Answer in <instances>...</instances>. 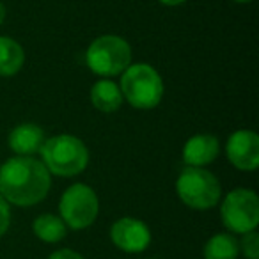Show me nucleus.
<instances>
[{"label": "nucleus", "mask_w": 259, "mask_h": 259, "mask_svg": "<svg viewBox=\"0 0 259 259\" xmlns=\"http://www.w3.org/2000/svg\"><path fill=\"white\" fill-rule=\"evenodd\" d=\"M52 178L45 163L32 156H15L0 167V195L9 204H39L48 195Z\"/></svg>", "instance_id": "nucleus-1"}, {"label": "nucleus", "mask_w": 259, "mask_h": 259, "mask_svg": "<svg viewBox=\"0 0 259 259\" xmlns=\"http://www.w3.org/2000/svg\"><path fill=\"white\" fill-rule=\"evenodd\" d=\"M39 155L48 172L61 178L78 176L89 165V149L75 135H54L45 139Z\"/></svg>", "instance_id": "nucleus-2"}, {"label": "nucleus", "mask_w": 259, "mask_h": 259, "mask_svg": "<svg viewBox=\"0 0 259 259\" xmlns=\"http://www.w3.org/2000/svg\"><path fill=\"white\" fill-rule=\"evenodd\" d=\"M122 100L139 110H149L160 105L163 98V80L149 64H130L121 73Z\"/></svg>", "instance_id": "nucleus-3"}, {"label": "nucleus", "mask_w": 259, "mask_h": 259, "mask_svg": "<svg viewBox=\"0 0 259 259\" xmlns=\"http://www.w3.org/2000/svg\"><path fill=\"white\" fill-rule=\"evenodd\" d=\"M178 197L192 209H209L219 204L222 187L204 167H185L176 181Z\"/></svg>", "instance_id": "nucleus-4"}, {"label": "nucleus", "mask_w": 259, "mask_h": 259, "mask_svg": "<svg viewBox=\"0 0 259 259\" xmlns=\"http://www.w3.org/2000/svg\"><path fill=\"white\" fill-rule=\"evenodd\" d=\"M85 62L98 76H117L132 64V47L126 39L114 34L100 36L87 48Z\"/></svg>", "instance_id": "nucleus-5"}, {"label": "nucleus", "mask_w": 259, "mask_h": 259, "mask_svg": "<svg viewBox=\"0 0 259 259\" xmlns=\"http://www.w3.org/2000/svg\"><path fill=\"white\" fill-rule=\"evenodd\" d=\"M59 211L66 227L82 231L94 224L100 213V201L89 185L75 183L64 190L59 202Z\"/></svg>", "instance_id": "nucleus-6"}, {"label": "nucleus", "mask_w": 259, "mask_h": 259, "mask_svg": "<svg viewBox=\"0 0 259 259\" xmlns=\"http://www.w3.org/2000/svg\"><path fill=\"white\" fill-rule=\"evenodd\" d=\"M224 226L233 233L245 234L254 231L259 224L257 194L248 188H234L226 195L220 206Z\"/></svg>", "instance_id": "nucleus-7"}, {"label": "nucleus", "mask_w": 259, "mask_h": 259, "mask_svg": "<svg viewBox=\"0 0 259 259\" xmlns=\"http://www.w3.org/2000/svg\"><path fill=\"white\" fill-rule=\"evenodd\" d=\"M110 240L122 252L139 254L144 252L151 243V231L142 220L134 217H122L112 224Z\"/></svg>", "instance_id": "nucleus-8"}, {"label": "nucleus", "mask_w": 259, "mask_h": 259, "mask_svg": "<svg viewBox=\"0 0 259 259\" xmlns=\"http://www.w3.org/2000/svg\"><path fill=\"white\" fill-rule=\"evenodd\" d=\"M227 160L240 170H255L259 165V137L252 130H238L227 139Z\"/></svg>", "instance_id": "nucleus-9"}, {"label": "nucleus", "mask_w": 259, "mask_h": 259, "mask_svg": "<svg viewBox=\"0 0 259 259\" xmlns=\"http://www.w3.org/2000/svg\"><path fill=\"white\" fill-rule=\"evenodd\" d=\"M219 155V139L209 134L190 137L183 146V162L187 167H204Z\"/></svg>", "instance_id": "nucleus-10"}, {"label": "nucleus", "mask_w": 259, "mask_h": 259, "mask_svg": "<svg viewBox=\"0 0 259 259\" xmlns=\"http://www.w3.org/2000/svg\"><path fill=\"white\" fill-rule=\"evenodd\" d=\"M45 142V132L41 126L32 122H23L11 130L9 134V148L16 153V156H32L39 153Z\"/></svg>", "instance_id": "nucleus-11"}, {"label": "nucleus", "mask_w": 259, "mask_h": 259, "mask_svg": "<svg viewBox=\"0 0 259 259\" xmlns=\"http://www.w3.org/2000/svg\"><path fill=\"white\" fill-rule=\"evenodd\" d=\"M91 101L93 105L103 114H112L117 112L122 105V94L121 89L115 82L112 80H98L93 87H91Z\"/></svg>", "instance_id": "nucleus-12"}, {"label": "nucleus", "mask_w": 259, "mask_h": 259, "mask_svg": "<svg viewBox=\"0 0 259 259\" xmlns=\"http://www.w3.org/2000/svg\"><path fill=\"white\" fill-rule=\"evenodd\" d=\"M25 62L22 45L13 37H0V76H15Z\"/></svg>", "instance_id": "nucleus-13"}, {"label": "nucleus", "mask_w": 259, "mask_h": 259, "mask_svg": "<svg viewBox=\"0 0 259 259\" xmlns=\"http://www.w3.org/2000/svg\"><path fill=\"white\" fill-rule=\"evenodd\" d=\"M32 231L45 243H57V241L64 240L68 234V227H66L64 220L57 215H52V213H45V215L37 217L32 224Z\"/></svg>", "instance_id": "nucleus-14"}, {"label": "nucleus", "mask_w": 259, "mask_h": 259, "mask_svg": "<svg viewBox=\"0 0 259 259\" xmlns=\"http://www.w3.org/2000/svg\"><path fill=\"white\" fill-rule=\"evenodd\" d=\"M204 259H238L240 243L229 233L213 234L204 245Z\"/></svg>", "instance_id": "nucleus-15"}, {"label": "nucleus", "mask_w": 259, "mask_h": 259, "mask_svg": "<svg viewBox=\"0 0 259 259\" xmlns=\"http://www.w3.org/2000/svg\"><path fill=\"white\" fill-rule=\"evenodd\" d=\"M240 250L247 259H259V234L254 231H248L243 234V240L238 241Z\"/></svg>", "instance_id": "nucleus-16"}, {"label": "nucleus", "mask_w": 259, "mask_h": 259, "mask_svg": "<svg viewBox=\"0 0 259 259\" xmlns=\"http://www.w3.org/2000/svg\"><path fill=\"white\" fill-rule=\"evenodd\" d=\"M9 224H11V208L9 202L0 195V238L9 229Z\"/></svg>", "instance_id": "nucleus-17"}, {"label": "nucleus", "mask_w": 259, "mask_h": 259, "mask_svg": "<svg viewBox=\"0 0 259 259\" xmlns=\"http://www.w3.org/2000/svg\"><path fill=\"white\" fill-rule=\"evenodd\" d=\"M48 259H85V257L80 255L78 252L71 250V248H59Z\"/></svg>", "instance_id": "nucleus-18"}, {"label": "nucleus", "mask_w": 259, "mask_h": 259, "mask_svg": "<svg viewBox=\"0 0 259 259\" xmlns=\"http://www.w3.org/2000/svg\"><path fill=\"white\" fill-rule=\"evenodd\" d=\"M160 4H163V6H169V8H176V6H181V4H185L187 0H158Z\"/></svg>", "instance_id": "nucleus-19"}, {"label": "nucleus", "mask_w": 259, "mask_h": 259, "mask_svg": "<svg viewBox=\"0 0 259 259\" xmlns=\"http://www.w3.org/2000/svg\"><path fill=\"white\" fill-rule=\"evenodd\" d=\"M4 20H6V6H4V2L0 0V25L4 23Z\"/></svg>", "instance_id": "nucleus-20"}, {"label": "nucleus", "mask_w": 259, "mask_h": 259, "mask_svg": "<svg viewBox=\"0 0 259 259\" xmlns=\"http://www.w3.org/2000/svg\"><path fill=\"white\" fill-rule=\"evenodd\" d=\"M233 2H236V4H248L252 0H233Z\"/></svg>", "instance_id": "nucleus-21"}, {"label": "nucleus", "mask_w": 259, "mask_h": 259, "mask_svg": "<svg viewBox=\"0 0 259 259\" xmlns=\"http://www.w3.org/2000/svg\"><path fill=\"white\" fill-rule=\"evenodd\" d=\"M153 259H155V257H153Z\"/></svg>", "instance_id": "nucleus-22"}]
</instances>
